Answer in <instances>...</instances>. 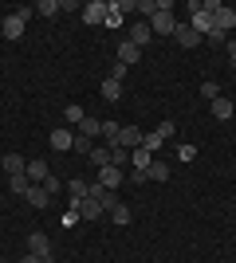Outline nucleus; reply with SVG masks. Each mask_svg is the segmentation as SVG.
I'll use <instances>...</instances> for the list:
<instances>
[{
  "label": "nucleus",
  "mask_w": 236,
  "mask_h": 263,
  "mask_svg": "<svg viewBox=\"0 0 236 263\" xmlns=\"http://www.w3.org/2000/svg\"><path fill=\"white\" fill-rule=\"evenodd\" d=\"M111 220H114V224H118V228H126V224L134 220V212H130V209H126V204H122V200H118V204H114V209H111Z\"/></svg>",
  "instance_id": "obj_21"
},
{
  "label": "nucleus",
  "mask_w": 236,
  "mask_h": 263,
  "mask_svg": "<svg viewBox=\"0 0 236 263\" xmlns=\"http://www.w3.org/2000/svg\"><path fill=\"white\" fill-rule=\"evenodd\" d=\"M8 189H12V193H20V197H24V193L32 189V181H28V173H16V177H8Z\"/></svg>",
  "instance_id": "obj_25"
},
{
  "label": "nucleus",
  "mask_w": 236,
  "mask_h": 263,
  "mask_svg": "<svg viewBox=\"0 0 236 263\" xmlns=\"http://www.w3.org/2000/svg\"><path fill=\"white\" fill-rule=\"evenodd\" d=\"M138 59H142V47H134L130 40H126V44H118V63H122V67H134Z\"/></svg>",
  "instance_id": "obj_10"
},
{
  "label": "nucleus",
  "mask_w": 236,
  "mask_h": 263,
  "mask_svg": "<svg viewBox=\"0 0 236 263\" xmlns=\"http://www.w3.org/2000/svg\"><path fill=\"white\" fill-rule=\"evenodd\" d=\"M205 40H209V44H225V47H228V35H225V32H221V28H213V32L205 35Z\"/></svg>",
  "instance_id": "obj_34"
},
{
  "label": "nucleus",
  "mask_w": 236,
  "mask_h": 263,
  "mask_svg": "<svg viewBox=\"0 0 236 263\" xmlns=\"http://www.w3.org/2000/svg\"><path fill=\"white\" fill-rule=\"evenodd\" d=\"M47 177H51L47 161H40V157H35V161H28V181H32V185H44Z\"/></svg>",
  "instance_id": "obj_8"
},
{
  "label": "nucleus",
  "mask_w": 236,
  "mask_h": 263,
  "mask_svg": "<svg viewBox=\"0 0 236 263\" xmlns=\"http://www.w3.org/2000/svg\"><path fill=\"white\" fill-rule=\"evenodd\" d=\"M150 40H154V32H150V24H146V20L130 28V44H134V47H146Z\"/></svg>",
  "instance_id": "obj_11"
},
{
  "label": "nucleus",
  "mask_w": 236,
  "mask_h": 263,
  "mask_svg": "<svg viewBox=\"0 0 236 263\" xmlns=\"http://www.w3.org/2000/svg\"><path fill=\"white\" fill-rule=\"evenodd\" d=\"M0 165H4V173H8V177L28 173V165H24V157H20V154H4V161H0Z\"/></svg>",
  "instance_id": "obj_16"
},
{
  "label": "nucleus",
  "mask_w": 236,
  "mask_h": 263,
  "mask_svg": "<svg viewBox=\"0 0 236 263\" xmlns=\"http://www.w3.org/2000/svg\"><path fill=\"white\" fill-rule=\"evenodd\" d=\"M79 216H83V220H99V216H102V204L83 197V200H79Z\"/></svg>",
  "instance_id": "obj_19"
},
{
  "label": "nucleus",
  "mask_w": 236,
  "mask_h": 263,
  "mask_svg": "<svg viewBox=\"0 0 236 263\" xmlns=\"http://www.w3.org/2000/svg\"><path fill=\"white\" fill-rule=\"evenodd\" d=\"M142 138H146V134L138 130V126H122V130H118V142H114V145H122V149H138V145H142Z\"/></svg>",
  "instance_id": "obj_5"
},
{
  "label": "nucleus",
  "mask_w": 236,
  "mask_h": 263,
  "mask_svg": "<svg viewBox=\"0 0 236 263\" xmlns=\"http://www.w3.org/2000/svg\"><path fill=\"white\" fill-rule=\"evenodd\" d=\"M130 165H134V169H150V149H146V145L130 149Z\"/></svg>",
  "instance_id": "obj_24"
},
{
  "label": "nucleus",
  "mask_w": 236,
  "mask_h": 263,
  "mask_svg": "<svg viewBox=\"0 0 236 263\" xmlns=\"http://www.w3.org/2000/svg\"><path fill=\"white\" fill-rule=\"evenodd\" d=\"M138 12H146V20L157 12V0H138Z\"/></svg>",
  "instance_id": "obj_35"
},
{
  "label": "nucleus",
  "mask_w": 236,
  "mask_h": 263,
  "mask_svg": "<svg viewBox=\"0 0 236 263\" xmlns=\"http://www.w3.org/2000/svg\"><path fill=\"white\" fill-rule=\"evenodd\" d=\"M63 118H67L71 126H79V122L87 118V114H83V106H79V102H67V106H63Z\"/></svg>",
  "instance_id": "obj_26"
},
{
  "label": "nucleus",
  "mask_w": 236,
  "mask_h": 263,
  "mask_svg": "<svg viewBox=\"0 0 236 263\" xmlns=\"http://www.w3.org/2000/svg\"><path fill=\"white\" fill-rule=\"evenodd\" d=\"M20 263H44V255H32V252H28V255H24Z\"/></svg>",
  "instance_id": "obj_37"
},
{
  "label": "nucleus",
  "mask_w": 236,
  "mask_h": 263,
  "mask_svg": "<svg viewBox=\"0 0 236 263\" xmlns=\"http://www.w3.org/2000/svg\"><path fill=\"white\" fill-rule=\"evenodd\" d=\"M71 142H75V130H67V126H56V130H51V145H56V149H71Z\"/></svg>",
  "instance_id": "obj_13"
},
{
  "label": "nucleus",
  "mask_w": 236,
  "mask_h": 263,
  "mask_svg": "<svg viewBox=\"0 0 236 263\" xmlns=\"http://www.w3.org/2000/svg\"><path fill=\"white\" fill-rule=\"evenodd\" d=\"M228 63L236 67V44H228Z\"/></svg>",
  "instance_id": "obj_38"
},
{
  "label": "nucleus",
  "mask_w": 236,
  "mask_h": 263,
  "mask_svg": "<svg viewBox=\"0 0 236 263\" xmlns=\"http://www.w3.org/2000/svg\"><path fill=\"white\" fill-rule=\"evenodd\" d=\"M201 95L213 102V99H221V87H216V83H201Z\"/></svg>",
  "instance_id": "obj_33"
},
{
  "label": "nucleus",
  "mask_w": 236,
  "mask_h": 263,
  "mask_svg": "<svg viewBox=\"0 0 236 263\" xmlns=\"http://www.w3.org/2000/svg\"><path fill=\"white\" fill-rule=\"evenodd\" d=\"M44 189H47V197H59V189H63V181H59V177H47V181H44Z\"/></svg>",
  "instance_id": "obj_32"
},
{
  "label": "nucleus",
  "mask_w": 236,
  "mask_h": 263,
  "mask_svg": "<svg viewBox=\"0 0 236 263\" xmlns=\"http://www.w3.org/2000/svg\"><path fill=\"white\" fill-rule=\"evenodd\" d=\"M142 145H146V149H150V154H154V149H157V145H161V138H157V134H146V138H142Z\"/></svg>",
  "instance_id": "obj_36"
},
{
  "label": "nucleus",
  "mask_w": 236,
  "mask_h": 263,
  "mask_svg": "<svg viewBox=\"0 0 236 263\" xmlns=\"http://www.w3.org/2000/svg\"><path fill=\"white\" fill-rule=\"evenodd\" d=\"M122 181H126V177H122V169H118V165H102V169H99V185H102V189H111V193H114Z\"/></svg>",
  "instance_id": "obj_4"
},
{
  "label": "nucleus",
  "mask_w": 236,
  "mask_h": 263,
  "mask_svg": "<svg viewBox=\"0 0 236 263\" xmlns=\"http://www.w3.org/2000/svg\"><path fill=\"white\" fill-rule=\"evenodd\" d=\"M173 40H177V44L185 47V51H189V47H201V44H205V40H201L197 32H193L189 24H177V32H173Z\"/></svg>",
  "instance_id": "obj_7"
},
{
  "label": "nucleus",
  "mask_w": 236,
  "mask_h": 263,
  "mask_svg": "<svg viewBox=\"0 0 236 263\" xmlns=\"http://www.w3.org/2000/svg\"><path fill=\"white\" fill-rule=\"evenodd\" d=\"M75 134H79V138H102V122L99 118H83Z\"/></svg>",
  "instance_id": "obj_14"
},
{
  "label": "nucleus",
  "mask_w": 236,
  "mask_h": 263,
  "mask_svg": "<svg viewBox=\"0 0 236 263\" xmlns=\"http://www.w3.org/2000/svg\"><path fill=\"white\" fill-rule=\"evenodd\" d=\"M0 263H4V259H0Z\"/></svg>",
  "instance_id": "obj_39"
},
{
  "label": "nucleus",
  "mask_w": 236,
  "mask_h": 263,
  "mask_svg": "<svg viewBox=\"0 0 236 263\" xmlns=\"http://www.w3.org/2000/svg\"><path fill=\"white\" fill-rule=\"evenodd\" d=\"M169 173H173V169H169L166 161H150V169H146V177H150V181H157V185L169 181Z\"/></svg>",
  "instance_id": "obj_20"
},
{
  "label": "nucleus",
  "mask_w": 236,
  "mask_h": 263,
  "mask_svg": "<svg viewBox=\"0 0 236 263\" xmlns=\"http://www.w3.org/2000/svg\"><path fill=\"white\" fill-rule=\"evenodd\" d=\"M177 157H181V161H193V157H197V145L181 142V145H177Z\"/></svg>",
  "instance_id": "obj_31"
},
{
  "label": "nucleus",
  "mask_w": 236,
  "mask_h": 263,
  "mask_svg": "<svg viewBox=\"0 0 236 263\" xmlns=\"http://www.w3.org/2000/svg\"><path fill=\"white\" fill-rule=\"evenodd\" d=\"M118 130H122V126H118V122H102V138H106V142H118Z\"/></svg>",
  "instance_id": "obj_29"
},
{
  "label": "nucleus",
  "mask_w": 236,
  "mask_h": 263,
  "mask_svg": "<svg viewBox=\"0 0 236 263\" xmlns=\"http://www.w3.org/2000/svg\"><path fill=\"white\" fill-rule=\"evenodd\" d=\"M154 134L161 138V142H166V138H173V134H177V126H173V122L166 118V122H157V130H154Z\"/></svg>",
  "instance_id": "obj_30"
},
{
  "label": "nucleus",
  "mask_w": 236,
  "mask_h": 263,
  "mask_svg": "<svg viewBox=\"0 0 236 263\" xmlns=\"http://www.w3.org/2000/svg\"><path fill=\"white\" fill-rule=\"evenodd\" d=\"M87 157H90V165H99V169H102V165H111V145H95Z\"/></svg>",
  "instance_id": "obj_23"
},
{
  "label": "nucleus",
  "mask_w": 236,
  "mask_h": 263,
  "mask_svg": "<svg viewBox=\"0 0 236 263\" xmlns=\"http://www.w3.org/2000/svg\"><path fill=\"white\" fill-rule=\"evenodd\" d=\"M83 20L87 24H102L106 20V0H87V4H83Z\"/></svg>",
  "instance_id": "obj_6"
},
{
  "label": "nucleus",
  "mask_w": 236,
  "mask_h": 263,
  "mask_svg": "<svg viewBox=\"0 0 236 263\" xmlns=\"http://www.w3.org/2000/svg\"><path fill=\"white\" fill-rule=\"evenodd\" d=\"M213 12H216V4H213V0H205V4H201V12H193V16H189V28H193L197 35H201V40H205L209 32H213Z\"/></svg>",
  "instance_id": "obj_1"
},
{
  "label": "nucleus",
  "mask_w": 236,
  "mask_h": 263,
  "mask_svg": "<svg viewBox=\"0 0 236 263\" xmlns=\"http://www.w3.org/2000/svg\"><path fill=\"white\" fill-rule=\"evenodd\" d=\"M102 99H106V102L122 99V79H102Z\"/></svg>",
  "instance_id": "obj_17"
},
{
  "label": "nucleus",
  "mask_w": 236,
  "mask_h": 263,
  "mask_svg": "<svg viewBox=\"0 0 236 263\" xmlns=\"http://www.w3.org/2000/svg\"><path fill=\"white\" fill-rule=\"evenodd\" d=\"M146 24H150V32H154V35H173V32H177V20H173V12H166V8H157Z\"/></svg>",
  "instance_id": "obj_2"
},
{
  "label": "nucleus",
  "mask_w": 236,
  "mask_h": 263,
  "mask_svg": "<svg viewBox=\"0 0 236 263\" xmlns=\"http://www.w3.org/2000/svg\"><path fill=\"white\" fill-rule=\"evenodd\" d=\"M35 12H40V16H51V20H56L59 12H63V0H40V4H35Z\"/></svg>",
  "instance_id": "obj_22"
},
{
  "label": "nucleus",
  "mask_w": 236,
  "mask_h": 263,
  "mask_svg": "<svg viewBox=\"0 0 236 263\" xmlns=\"http://www.w3.org/2000/svg\"><path fill=\"white\" fill-rule=\"evenodd\" d=\"M28 252L32 255H51V240H47L44 232H32V236H28Z\"/></svg>",
  "instance_id": "obj_9"
},
{
  "label": "nucleus",
  "mask_w": 236,
  "mask_h": 263,
  "mask_svg": "<svg viewBox=\"0 0 236 263\" xmlns=\"http://www.w3.org/2000/svg\"><path fill=\"white\" fill-rule=\"evenodd\" d=\"M90 149H95V142H90V138H79V134H75V142H71V154H83V157H87Z\"/></svg>",
  "instance_id": "obj_28"
},
{
  "label": "nucleus",
  "mask_w": 236,
  "mask_h": 263,
  "mask_svg": "<svg viewBox=\"0 0 236 263\" xmlns=\"http://www.w3.org/2000/svg\"><path fill=\"white\" fill-rule=\"evenodd\" d=\"M24 200H28L32 209H47V200H51V197H47V189H44V185H32L28 193H24Z\"/></svg>",
  "instance_id": "obj_12"
},
{
  "label": "nucleus",
  "mask_w": 236,
  "mask_h": 263,
  "mask_svg": "<svg viewBox=\"0 0 236 263\" xmlns=\"http://www.w3.org/2000/svg\"><path fill=\"white\" fill-rule=\"evenodd\" d=\"M213 28H221V32H232L236 28V8H228V4H216V12H213Z\"/></svg>",
  "instance_id": "obj_3"
},
{
  "label": "nucleus",
  "mask_w": 236,
  "mask_h": 263,
  "mask_svg": "<svg viewBox=\"0 0 236 263\" xmlns=\"http://www.w3.org/2000/svg\"><path fill=\"white\" fill-rule=\"evenodd\" d=\"M67 204H71V209H79V200H83V197H87V181H79V177H75V181H67Z\"/></svg>",
  "instance_id": "obj_15"
},
{
  "label": "nucleus",
  "mask_w": 236,
  "mask_h": 263,
  "mask_svg": "<svg viewBox=\"0 0 236 263\" xmlns=\"http://www.w3.org/2000/svg\"><path fill=\"white\" fill-rule=\"evenodd\" d=\"M111 165H130V149H122V145H111Z\"/></svg>",
  "instance_id": "obj_27"
},
{
  "label": "nucleus",
  "mask_w": 236,
  "mask_h": 263,
  "mask_svg": "<svg viewBox=\"0 0 236 263\" xmlns=\"http://www.w3.org/2000/svg\"><path fill=\"white\" fill-rule=\"evenodd\" d=\"M232 110H236V106L225 99V95H221V99H213V118H216V122H228V118H232Z\"/></svg>",
  "instance_id": "obj_18"
}]
</instances>
